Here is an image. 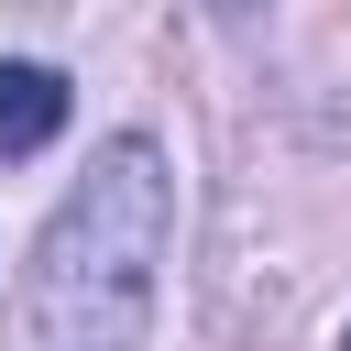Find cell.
I'll list each match as a JSON object with an SVG mask.
<instances>
[{"mask_svg": "<svg viewBox=\"0 0 351 351\" xmlns=\"http://www.w3.org/2000/svg\"><path fill=\"white\" fill-rule=\"evenodd\" d=\"M165 241H176V176H165V154L143 132L99 143L88 176L55 197V219L33 241L22 351H143L154 285H165Z\"/></svg>", "mask_w": 351, "mask_h": 351, "instance_id": "obj_1", "label": "cell"}, {"mask_svg": "<svg viewBox=\"0 0 351 351\" xmlns=\"http://www.w3.org/2000/svg\"><path fill=\"white\" fill-rule=\"evenodd\" d=\"M66 110H77V88L55 66H0V154H44L66 132Z\"/></svg>", "mask_w": 351, "mask_h": 351, "instance_id": "obj_2", "label": "cell"}, {"mask_svg": "<svg viewBox=\"0 0 351 351\" xmlns=\"http://www.w3.org/2000/svg\"><path fill=\"white\" fill-rule=\"evenodd\" d=\"M197 11H208L219 33H252V22H263V0H197Z\"/></svg>", "mask_w": 351, "mask_h": 351, "instance_id": "obj_3", "label": "cell"}, {"mask_svg": "<svg viewBox=\"0 0 351 351\" xmlns=\"http://www.w3.org/2000/svg\"><path fill=\"white\" fill-rule=\"evenodd\" d=\"M340 351H351V329H340Z\"/></svg>", "mask_w": 351, "mask_h": 351, "instance_id": "obj_4", "label": "cell"}]
</instances>
